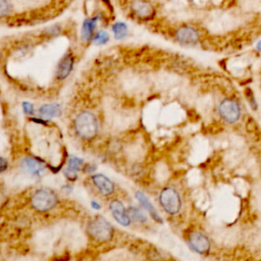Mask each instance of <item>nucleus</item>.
Listing matches in <instances>:
<instances>
[{
  "instance_id": "f257e3e1",
  "label": "nucleus",
  "mask_w": 261,
  "mask_h": 261,
  "mask_svg": "<svg viewBox=\"0 0 261 261\" xmlns=\"http://www.w3.org/2000/svg\"><path fill=\"white\" fill-rule=\"evenodd\" d=\"M74 129L83 139L94 138L98 132V121L96 116L90 111L79 113L74 119Z\"/></svg>"
},
{
  "instance_id": "f03ea898",
  "label": "nucleus",
  "mask_w": 261,
  "mask_h": 261,
  "mask_svg": "<svg viewBox=\"0 0 261 261\" xmlns=\"http://www.w3.org/2000/svg\"><path fill=\"white\" fill-rule=\"evenodd\" d=\"M57 203V196L50 189H39L31 198L32 207L40 212L51 210Z\"/></svg>"
},
{
  "instance_id": "7ed1b4c3",
  "label": "nucleus",
  "mask_w": 261,
  "mask_h": 261,
  "mask_svg": "<svg viewBox=\"0 0 261 261\" xmlns=\"http://www.w3.org/2000/svg\"><path fill=\"white\" fill-rule=\"evenodd\" d=\"M88 231L93 239L100 242H107L113 236L111 224L102 216H96L91 220L88 226Z\"/></svg>"
},
{
  "instance_id": "20e7f679",
  "label": "nucleus",
  "mask_w": 261,
  "mask_h": 261,
  "mask_svg": "<svg viewBox=\"0 0 261 261\" xmlns=\"http://www.w3.org/2000/svg\"><path fill=\"white\" fill-rule=\"evenodd\" d=\"M159 201L164 210L169 214H176L180 210V197L172 188L163 189L159 195Z\"/></svg>"
},
{
  "instance_id": "39448f33",
  "label": "nucleus",
  "mask_w": 261,
  "mask_h": 261,
  "mask_svg": "<svg viewBox=\"0 0 261 261\" xmlns=\"http://www.w3.org/2000/svg\"><path fill=\"white\" fill-rule=\"evenodd\" d=\"M219 114L223 120L228 123H233L241 116V108L237 101L232 99H224L218 107Z\"/></svg>"
},
{
  "instance_id": "423d86ee",
  "label": "nucleus",
  "mask_w": 261,
  "mask_h": 261,
  "mask_svg": "<svg viewBox=\"0 0 261 261\" xmlns=\"http://www.w3.org/2000/svg\"><path fill=\"white\" fill-rule=\"evenodd\" d=\"M175 40L186 46L196 45L200 41L199 31L192 25H181L174 33Z\"/></svg>"
},
{
  "instance_id": "0eeeda50",
  "label": "nucleus",
  "mask_w": 261,
  "mask_h": 261,
  "mask_svg": "<svg viewBox=\"0 0 261 261\" xmlns=\"http://www.w3.org/2000/svg\"><path fill=\"white\" fill-rule=\"evenodd\" d=\"M20 166L24 172L34 176H40L45 170V163L42 160L32 156L24 157L21 160Z\"/></svg>"
},
{
  "instance_id": "6e6552de",
  "label": "nucleus",
  "mask_w": 261,
  "mask_h": 261,
  "mask_svg": "<svg viewBox=\"0 0 261 261\" xmlns=\"http://www.w3.org/2000/svg\"><path fill=\"white\" fill-rule=\"evenodd\" d=\"M189 243L193 250L200 254H204L210 249V242L208 238L200 231L192 232L189 238Z\"/></svg>"
},
{
  "instance_id": "1a4fd4ad",
  "label": "nucleus",
  "mask_w": 261,
  "mask_h": 261,
  "mask_svg": "<svg viewBox=\"0 0 261 261\" xmlns=\"http://www.w3.org/2000/svg\"><path fill=\"white\" fill-rule=\"evenodd\" d=\"M73 64H74V56L68 52L66 53L61 60L59 61L57 65V70H56V77L60 81L66 79L70 72L73 69Z\"/></svg>"
},
{
  "instance_id": "9d476101",
  "label": "nucleus",
  "mask_w": 261,
  "mask_h": 261,
  "mask_svg": "<svg viewBox=\"0 0 261 261\" xmlns=\"http://www.w3.org/2000/svg\"><path fill=\"white\" fill-rule=\"evenodd\" d=\"M130 8L138 17L143 19L150 18L155 13L152 4L146 0H134L132 2Z\"/></svg>"
},
{
  "instance_id": "9b49d317",
  "label": "nucleus",
  "mask_w": 261,
  "mask_h": 261,
  "mask_svg": "<svg viewBox=\"0 0 261 261\" xmlns=\"http://www.w3.org/2000/svg\"><path fill=\"white\" fill-rule=\"evenodd\" d=\"M109 207L113 217L119 224L123 226H127L130 223V218L127 214V211L125 210L123 204L119 200H113L110 203Z\"/></svg>"
},
{
  "instance_id": "f8f14e48",
  "label": "nucleus",
  "mask_w": 261,
  "mask_h": 261,
  "mask_svg": "<svg viewBox=\"0 0 261 261\" xmlns=\"http://www.w3.org/2000/svg\"><path fill=\"white\" fill-rule=\"evenodd\" d=\"M92 180H93V184L95 185V187L100 191V193L102 195L108 196L114 192L113 182L104 174H101V173L94 174L92 176Z\"/></svg>"
},
{
  "instance_id": "ddd939ff",
  "label": "nucleus",
  "mask_w": 261,
  "mask_h": 261,
  "mask_svg": "<svg viewBox=\"0 0 261 261\" xmlns=\"http://www.w3.org/2000/svg\"><path fill=\"white\" fill-rule=\"evenodd\" d=\"M39 114L46 119H51L53 117L60 116L61 106L58 103H47L43 104L39 108Z\"/></svg>"
},
{
  "instance_id": "4468645a",
  "label": "nucleus",
  "mask_w": 261,
  "mask_h": 261,
  "mask_svg": "<svg viewBox=\"0 0 261 261\" xmlns=\"http://www.w3.org/2000/svg\"><path fill=\"white\" fill-rule=\"evenodd\" d=\"M98 21V17H89L87 18L82 25V38L84 41L92 40V37L94 36V31L96 29V24Z\"/></svg>"
},
{
  "instance_id": "2eb2a0df",
  "label": "nucleus",
  "mask_w": 261,
  "mask_h": 261,
  "mask_svg": "<svg viewBox=\"0 0 261 261\" xmlns=\"http://www.w3.org/2000/svg\"><path fill=\"white\" fill-rule=\"evenodd\" d=\"M136 198L139 200V202L142 204V206L149 212V214L152 216L153 219H155L158 222H162V219L159 216L156 209L154 208L153 204L149 201V199L142 192H137L136 193Z\"/></svg>"
},
{
  "instance_id": "dca6fc26",
  "label": "nucleus",
  "mask_w": 261,
  "mask_h": 261,
  "mask_svg": "<svg viewBox=\"0 0 261 261\" xmlns=\"http://www.w3.org/2000/svg\"><path fill=\"white\" fill-rule=\"evenodd\" d=\"M83 164V160L81 158L77 157H70L68 159V163H67V168H66V175L67 176H71V175H75L76 171L80 169V167Z\"/></svg>"
},
{
  "instance_id": "f3484780",
  "label": "nucleus",
  "mask_w": 261,
  "mask_h": 261,
  "mask_svg": "<svg viewBox=\"0 0 261 261\" xmlns=\"http://www.w3.org/2000/svg\"><path fill=\"white\" fill-rule=\"evenodd\" d=\"M112 32L114 34L115 39L122 40L127 36V25L124 22L117 21L112 25Z\"/></svg>"
},
{
  "instance_id": "a211bd4d",
  "label": "nucleus",
  "mask_w": 261,
  "mask_h": 261,
  "mask_svg": "<svg viewBox=\"0 0 261 261\" xmlns=\"http://www.w3.org/2000/svg\"><path fill=\"white\" fill-rule=\"evenodd\" d=\"M127 214L128 216H130L134 220L141 222V223H145L147 221V216L146 214L139 208L137 207H129L127 210ZM129 217V218H130Z\"/></svg>"
},
{
  "instance_id": "6ab92c4d",
  "label": "nucleus",
  "mask_w": 261,
  "mask_h": 261,
  "mask_svg": "<svg viewBox=\"0 0 261 261\" xmlns=\"http://www.w3.org/2000/svg\"><path fill=\"white\" fill-rule=\"evenodd\" d=\"M92 41L96 45H104L109 41V35L105 31H99L94 34L92 37Z\"/></svg>"
},
{
  "instance_id": "aec40b11",
  "label": "nucleus",
  "mask_w": 261,
  "mask_h": 261,
  "mask_svg": "<svg viewBox=\"0 0 261 261\" xmlns=\"http://www.w3.org/2000/svg\"><path fill=\"white\" fill-rule=\"evenodd\" d=\"M9 3L7 0H0V17H3L9 12Z\"/></svg>"
},
{
  "instance_id": "412c9836",
  "label": "nucleus",
  "mask_w": 261,
  "mask_h": 261,
  "mask_svg": "<svg viewBox=\"0 0 261 261\" xmlns=\"http://www.w3.org/2000/svg\"><path fill=\"white\" fill-rule=\"evenodd\" d=\"M22 109L23 112L28 115H32L34 113V106L30 102H22Z\"/></svg>"
},
{
  "instance_id": "4be33fe9",
  "label": "nucleus",
  "mask_w": 261,
  "mask_h": 261,
  "mask_svg": "<svg viewBox=\"0 0 261 261\" xmlns=\"http://www.w3.org/2000/svg\"><path fill=\"white\" fill-rule=\"evenodd\" d=\"M8 167V162L5 158H2L0 157V173L4 172Z\"/></svg>"
},
{
  "instance_id": "5701e85b",
  "label": "nucleus",
  "mask_w": 261,
  "mask_h": 261,
  "mask_svg": "<svg viewBox=\"0 0 261 261\" xmlns=\"http://www.w3.org/2000/svg\"><path fill=\"white\" fill-rule=\"evenodd\" d=\"M92 206L94 207V209H100V205L96 202H92Z\"/></svg>"
}]
</instances>
